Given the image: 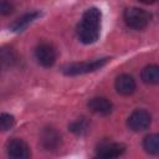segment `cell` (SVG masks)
Masks as SVG:
<instances>
[{"mask_svg": "<svg viewBox=\"0 0 159 159\" xmlns=\"http://www.w3.org/2000/svg\"><path fill=\"white\" fill-rule=\"evenodd\" d=\"M40 15H41V12H39V11H31V12H27V14L22 15L21 17H19L17 20H15V21L11 24V26H10L11 31H14V32L22 31V30L26 29L34 20H36Z\"/></svg>", "mask_w": 159, "mask_h": 159, "instance_id": "cell-11", "label": "cell"}, {"mask_svg": "<svg viewBox=\"0 0 159 159\" xmlns=\"http://www.w3.org/2000/svg\"><path fill=\"white\" fill-rule=\"evenodd\" d=\"M143 148L148 154L159 155V133L147 135L143 140Z\"/></svg>", "mask_w": 159, "mask_h": 159, "instance_id": "cell-13", "label": "cell"}, {"mask_svg": "<svg viewBox=\"0 0 159 159\" xmlns=\"http://www.w3.org/2000/svg\"><path fill=\"white\" fill-rule=\"evenodd\" d=\"M150 122H152V117L149 112H147L145 109H135L128 117L127 125L133 132H142L149 128Z\"/></svg>", "mask_w": 159, "mask_h": 159, "instance_id": "cell-4", "label": "cell"}, {"mask_svg": "<svg viewBox=\"0 0 159 159\" xmlns=\"http://www.w3.org/2000/svg\"><path fill=\"white\" fill-rule=\"evenodd\" d=\"M15 61H16V56H15V52L12 51V48L4 47L1 50V63H2V66L4 67L12 66Z\"/></svg>", "mask_w": 159, "mask_h": 159, "instance_id": "cell-15", "label": "cell"}, {"mask_svg": "<svg viewBox=\"0 0 159 159\" xmlns=\"http://www.w3.org/2000/svg\"><path fill=\"white\" fill-rule=\"evenodd\" d=\"M87 106L91 109V112L101 116H108L113 109L112 102L104 97H93L88 101Z\"/></svg>", "mask_w": 159, "mask_h": 159, "instance_id": "cell-9", "label": "cell"}, {"mask_svg": "<svg viewBox=\"0 0 159 159\" xmlns=\"http://www.w3.org/2000/svg\"><path fill=\"white\" fill-rule=\"evenodd\" d=\"M40 144L45 150H55L61 144V135L53 128H45L40 134Z\"/></svg>", "mask_w": 159, "mask_h": 159, "instance_id": "cell-8", "label": "cell"}, {"mask_svg": "<svg viewBox=\"0 0 159 159\" xmlns=\"http://www.w3.org/2000/svg\"><path fill=\"white\" fill-rule=\"evenodd\" d=\"M114 87H116V91L119 94H122V96H129V94H132L135 91L137 84H135V81H134V78L132 76L123 73V75H120V76L117 77L116 83H114Z\"/></svg>", "mask_w": 159, "mask_h": 159, "instance_id": "cell-10", "label": "cell"}, {"mask_svg": "<svg viewBox=\"0 0 159 159\" xmlns=\"http://www.w3.org/2000/svg\"><path fill=\"white\" fill-rule=\"evenodd\" d=\"M111 61L109 57L94 60L91 62H80V63H68L62 67V73L66 76H77V75H83V73H89L94 72L99 68H102L104 65H107Z\"/></svg>", "mask_w": 159, "mask_h": 159, "instance_id": "cell-2", "label": "cell"}, {"mask_svg": "<svg viewBox=\"0 0 159 159\" xmlns=\"http://www.w3.org/2000/svg\"><path fill=\"white\" fill-rule=\"evenodd\" d=\"M140 78L147 84H159V66L158 65L145 66L140 72Z\"/></svg>", "mask_w": 159, "mask_h": 159, "instance_id": "cell-12", "label": "cell"}, {"mask_svg": "<svg viewBox=\"0 0 159 159\" xmlns=\"http://www.w3.org/2000/svg\"><path fill=\"white\" fill-rule=\"evenodd\" d=\"M37 62L43 67H51L56 61V50L48 42H41L35 50Z\"/></svg>", "mask_w": 159, "mask_h": 159, "instance_id": "cell-5", "label": "cell"}, {"mask_svg": "<svg viewBox=\"0 0 159 159\" xmlns=\"http://www.w3.org/2000/svg\"><path fill=\"white\" fill-rule=\"evenodd\" d=\"M15 124V118L14 116L9 114V113H1L0 116V128L1 130H9L10 128H12V125Z\"/></svg>", "mask_w": 159, "mask_h": 159, "instance_id": "cell-16", "label": "cell"}, {"mask_svg": "<svg viewBox=\"0 0 159 159\" xmlns=\"http://www.w3.org/2000/svg\"><path fill=\"white\" fill-rule=\"evenodd\" d=\"M124 22L134 30H143L150 21V14L140 7H128L124 11Z\"/></svg>", "mask_w": 159, "mask_h": 159, "instance_id": "cell-3", "label": "cell"}, {"mask_svg": "<svg viewBox=\"0 0 159 159\" xmlns=\"http://www.w3.org/2000/svg\"><path fill=\"white\" fill-rule=\"evenodd\" d=\"M102 14L97 7L87 9L77 26V35L81 42L89 45L94 43L99 37Z\"/></svg>", "mask_w": 159, "mask_h": 159, "instance_id": "cell-1", "label": "cell"}, {"mask_svg": "<svg viewBox=\"0 0 159 159\" xmlns=\"http://www.w3.org/2000/svg\"><path fill=\"white\" fill-rule=\"evenodd\" d=\"M125 150V145L122 143H114V142H108L104 140L99 143L97 147V157L104 158V159H111V158H117L122 155Z\"/></svg>", "mask_w": 159, "mask_h": 159, "instance_id": "cell-6", "label": "cell"}, {"mask_svg": "<svg viewBox=\"0 0 159 159\" xmlns=\"http://www.w3.org/2000/svg\"><path fill=\"white\" fill-rule=\"evenodd\" d=\"M6 152L10 158L15 159H27L30 158V148L29 145L19 138H14L7 142L6 144Z\"/></svg>", "mask_w": 159, "mask_h": 159, "instance_id": "cell-7", "label": "cell"}, {"mask_svg": "<svg viewBox=\"0 0 159 159\" xmlns=\"http://www.w3.org/2000/svg\"><path fill=\"white\" fill-rule=\"evenodd\" d=\"M0 11H1L2 15H10V14L14 11V7H12V5H11L7 0H1Z\"/></svg>", "mask_w": 159, "mask_h": 159, "instance_id": "cell-17", "label": "cell"}, {"mask_svg": "<svg viewBox=\"0 0 159 159\" xmlns=\"http://www.w3.org/2000/svg\"><path fill=\"white\" fill-rule=\"evenodd\" d=\"M140 2H143V4H147V5H149V4H153V2H155V1H158V0H139Z\"/></svg>", "mask_w": 159, "mask_h": 159, "instance_id": "cell-18", "label": "cell"}, {"mask_svg": "<svg viewBox=\"0 0 159 159\" xmlns=\"http://www.w3.org/2000/svg\"><path fill=\"white\" fill-rule=\"evenodd\" d=\"M68 129L76 134V135H83L88 132L89 129V120L84 117H81V118H77L75 122H72L70 125H68Z\"/></svg>", "mask_w": 159, "mask_h": 159, "instance_id": "cell-14", "label": "cell"}]
</instances>
